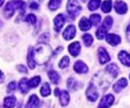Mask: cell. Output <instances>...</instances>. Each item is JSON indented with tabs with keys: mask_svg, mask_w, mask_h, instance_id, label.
Segmentation results:
<instances>
[{
	"mask_svg": "<svg viewBox=\"0 0 130 108\" xmlns=\"http://www.w3.org/2000/svg\"><path fill=\"white\" fill-rule=\"evenodd\" d=\"M2 24H2V22L0 21V27H2Z\"/></svg>",
	"mask_w": 130,
	"mask_h": 108,
	"instance_id": "7bdbcfd3",
	"label": "cell"
},
{
	"mask_svg": "<svg viewBox=\"0 0 130 108\" xmlns=\"http://www.w3.org/2000/svg\"><path fill=\"white\" fill-rule=\"evenodd\" d=\"M74 70L78 74H85V73L88 72L89 68L83 61H77L74 65Z\"/></svg>",
	"mask_w": 130,
	"mask_h": 108,
	"instance_id": "4fadbf2b",
	"label": "cell"
},
{
	"mask_svg": "<svg viewBox=\"0 0 130 108\" xmlns=\"http://www.w3.org/2000/svg\"><path fill=\"white\" fill-rule=\"evenodd\" d=\"M38 103H39V99L37 98V96L36 94H32L30 96V99H29L25 108H36L38 105Z\"/></svg>",
	"mask_w": 130,
	"mask_h": 108,
	"instance_id": "d6986e66",
	"label": "cell"
},
{
	"mask_svg": "<svg viewBox=\"0 0 130 108\" xmlns=\"http://www.w3.org/2000/svg\"><path fill=\"white\" fill-rule=\"evenodd\" d=\"M30 8L32 10H37L39 8V3L36 0H31L30 3Z\"/></svg>",
	"mask_w": 130,
	"mask_h": 108,
	"instance_id": "d590c367",
	"label": "cell"
},
{
	"mask_svg": "<svg viewBox=\"0 0 130 108\" xmlns=\"http://www.w3.org/2000/svg\"><path fill=\"white\" fill-rule=\"evenodd\" d=\"M60 104L62 105V106H65L67 105L70 102V94L67 91H62L60 93Z\"/></svg>",
	"mask_w": 130,
	"mask_h": 108,
	"instance_id": "ac0fdd59",
	"label": "cell"
},
{
	"mask_svg": "<svg viewBox=\"0 0 130 108\" xmlns=\"http://www.w3.org/2000/svg\"><path fill=\"white\" fill-rule=\"evenodd\" d=\"M82 6L76 0H69L67 3V11L70 15L71 19H75L80 14Z\"/></svg>",
	"mask_w": 130,
	"mask_h": 108,
	"instance_id": "3957f363",
	"label": "cell"
},
{
	"mask_svg": "<svg viewBox=\"0 0 130 108\" xmlns=\"http://www.w3.org/2000/svg\"><path fill=\"white\" fill-rule=\"evenodd\" d=\"M62 0H50L49 3V8L51 10H56L60 7Z\"/></svg>",
	"mask_w": 130,
	"mask_h": 108,
	"instance_id": "4dcf8cb0",
	"label": "cell"
},
{
	"mask_svg": "<svg viewBox=\"0 0 130 108\" xmlns=\"http://www.w3.org/2000/svg\"><path fill=\"white\" fill-rule=\"evenodd\" d=\"M82 1H83V2H86L87 0H82Z\"/></svg>",
	"mask_w": 130,
	"mask_h": 108,
	"instance_id": "ee69618b",
	"label": "cell"
},
{
	"mask_svg": "<svg viewBox=\"0 0 130 108\" xmlns=\"http://www.w3.org/2000/svg\"><path fill=\"white\" fill-rule=\"evenodd\" d=\"M18 10L21 15H24L25 11V3L23 0H11L6 5L4 13L6 18H10L15 13V10Z\"/></svg>",
	"mask_w": 130,
	"mask_h": 108,
	"instance_id": "7a4b0ae2",
	"label": "cell"
},
{
	"mask_svg": "<svg viewBox=\"0 0 130 108\" xmlns=\"http://www.w3.org/2000/svg\"><path fill=\"white\" fill-rule=\"evenodd\" d=\"M4 2H5V0H0V7H1V6L3 5Z\"/></svg>",
	"mask_w": 130,
	"mask_h": 108,
	"instance_id": "b9f144b4",
	"label": "cell"
},
{
	"mask_svg": "<svg viewBox=\"0 0 130 108\" xmlns=\"http://www.w3.org/2000/svg\"><path fill=\"white\" fill-rule=\"evenodd\" d=\"M27 61H28V65L30 68L34 69L36 67V62L34 60V49L32 47H30L28 51V56H27Z\"/></svg>",
	"mask_w": 130,
	"mask_h": 108,
	"instance_id": "2e32d148",
	"label": "cell"
},
{
	"mask_svg": "<svg viewBox=\"0 0 130 108\" xmlns=\"http://www.w3.org/2000/svg\"><path fill=\"white\" fill-rule=\"evenodd\" d=\"M106 71L112 76V78H116L119 74V68L117 67L116 64L111 63L106 67Z\"/></svg>",
	"mask_w": 130,
	"mask_h": 108,
	"instance_id": "9a60e30c",
	"label": "cell"
},
{
	"mask_svg": "<svg viewBox=\"0 0 130 108\" xmlns=\"http://www.w3.org/2000/svg\"><path fill=\"white\" fill-rule=\"evenodd\" d=\"M86 96H87L88 99L89 101H92V102L95 101L98 99L99 93H98L96 87L94 83H90L89 84V88H87V91H86Z\"/></svg>",
	"mask_w": 130,
	"mask_h": 108,
	"instance_id": "277c9868",
	"label": "cell"
},
{
	"mask_svg": "<svg viewBox=\"0 0 130 108\" xmlns=\"http://www.w3.org/2000/svg\"><path fill=\"white\" fill-rule=\"evenodd\" d=\"M75 27L74 25H69L65 29L64 32H63V38L65 40L69 41V40H71L73 39L75 36Z\"/></svg>",
	"mask_w": 130,
	"mask_h": 108,
	"instance_id": "9c48e42d",
	"label": "cell"
},
{
	"mask_svg": "<svg viewBox=\"0 0 130 108\" xmlns=\"http://www.w3.org/2000/svg\"><path fill=\"white\" fill-rule=\"evenodd\" d=\"M101 19H102V17H101V16L99 14H93V15L90 16L89 21L92 25L97 26L98 24H99V23L101 22Z\"/></svg>",
	"mask_w": 130,
	"mask_h": 108,
	"instance_id": "f1b7e54d",
	"label": "cell"
},
{
	"mask_svg": "<svg viewBox=\"0 0 130 108\" xmlns=\"http://www.w3.org/2000/svg\"><path fill=\"white\" fill-rule=\"evenodd\" d=\"M16 105V98L14 96L6 97L4 101V106L5 108H13Z\"/></svg>",
	"mask_w": 130,
	"mask_h": 108,
	"instance_id": "44dd1931",
	"label": "cell"
},
{
	"mask_svg": "<svg viewBox=\"0 0 130 108\" xmlns=\"http://www.w3.org/2000/svg\"><path fill=\"white\" fill-rule=\"evenodd\" d=\"M112 9V1L111 0H105L102 5V10L104 13H108Z\"/></svg>",
	"mask_w": 130,
	"mask_h": 108,
	"instance_id": "d4e9b609",
	"label": "cell"
},
{
	"mask_svg": "<svg viewBox=\"0 0 130 108\" xmlns=\"http://www.w3.org/2000/svg\"><path fill=\"white\" fill-rule=\"evenodd\" d=\"M60 89L59 88H56L55 89V95L56 96H59L60 95Z\"/></svg>",
	"mask_w": 130,
	"mask_h": 108,
	"instance_id": "ab89813d",
	"label": "cell"
},
{
	"mask_svg": "<svg viewBox=\"0 0 130 108\" xmlns=\"http://www.w3.org/2000/svg\"><path fill=\"white\" fill-rule=\"evenodd\" d=\"M62 47H59V48H58V49H56V50L55 51V53H54V55H56V54H58L60 51H62Z\"/></svg>",
	"mask_w": 130,
	"mask_h": 108,
	"instance_id": "60d3db41",
	"label": "cell"
},
{
	"mask_svg": "<svg viewBox=\"0 0 130 108\" xmlns=\"http://www.w3.org/2000/svg\"><path fill=\"white\" fill-rule=\"evenodd\" d=\"M18 70L21 73H24V74H27V73H28V70H27L26 67L24 65H18Z\"/></svg>",
	"mask_w": 130,
	"mask_h": 108,
	"instance_id": "8d00e7d4",
	"label": "cell"
},
{
	"mask_svg": "<svg viewBox=\"0 0 130 108\" xmlns=\"http://www.w3.org/2000/svg\"><path fill=\"white\" fill-rule=\"evenodd\" d=\"M115 97L112 94L105 95L102 98L99 104V108H108L114 103Z\"/></svg>",
	"mask_w": 130,
	"mask_h": 108,
	"instance_id": "5b68a950",
	"label": "cell"
},
{
	"mask_svg": "<svg viewBox=\"0 0 130 108\" xmlns=\"http://www.w3.org/2000/svg\"><path fill=\"white\" fill-rule=\"evenodd\" d=\"M70 65V58H69L67 55H65L62 58V60L60 61L59 64H58V66H59L60 68H67L68 66Z\"/></svg>",
	"mask_w": 130,
	"mask_h": 108,
	"instance_id": "1f68e13d",
	"label": "cell"
},
{
	"mask_svg": "<svg viewBox=\"0 0 130 108\" xmlns=\"http://www.w3.org/2000/svg\"><path fill=\"white\" fill-rule=\"evenodd\" d=\"M40 82H41L40 76H35V77H33L32 79H30V80H29L28 84H29V87H30V88H37V87L40 84Z\"/></svg>",
	"mask_w": 130,
	"mask_h": 108,
	"instance_id": "484cf974",
	"label": "cell"
},
{
	"mask_svg": "<svg viewBox=\"0 0 130 108\" xmlns=\"http://www.w3.org/2000/svg\"><path fill=\"white\" fill-rule=\"evenodd\" d=\"M77 86H78V82L75 80L74 78H70L68 80H67V87L70 90H76Z\"/></svg>",
	"mask_w": 130,
	"mask_h": 108,
	"instance_id": "83f0119b",
	"label": "cell"
},
{
	"mask_svg": "<svg viewBox=\"0 0 130 108\" xmlns=\"http://www.w3.org/2000/svg\"><path fill=\"white\" fill-rule=\"evenodd\" d=\"M17 88V84L15 81H11L10 83H9L8 85V93H11L13 91H15Z\"/></svg>",
	"mask_w": 130,
	"mask_h": 108,
	"instance_id": "e575fe53",
	"label": "cell"
},
{
	"mask_svg": "<svg viewBox=\"0 0 130 108\" xmlns=\"http://www.w3.org/2000/svg\"><path fill=\"white\" fill-rule=\"evenodd\" d=\"M126 36H127V41H130V24L128 25V27L127 28V31H126Z\"/></svg>",
	"mask_w": 130,
	"mask_h": 108,
	"instance_id": "74e56055",
	"label": "cell"
},
{
	"mask_svg": "<svg viewBox=\"0 0 130 108\" xmlns=\"http://www.w3.org/2000/svg\"><path fill=\"white\" fill-rule=\"evenodd\" d=\"M106 40L107 42L111 46H116L121 43V37L115 34H108L106 36Z\"/></svg>",
	"mask_w": 130,
	"mask_h": 108,
	"instance_id": "30bf717a",
	"label": "cell"
},
{
	"mask_svg": "<svg viewBox=\"0 0 130 108\" xmlns=\"http://www.w3.org/2000/svg\"><path fill=\"white\" fill-rule=\"evenodd\" d=\"M83 42H84L86 47H90V46H91V44L93 43V41H94L93 40V36H92L90 34L83 35Z\"/></svg>",
	"mask_w": 130,
	"mask_h": 108,
	"instance_id": "f546056e",
	"label": "cell"
},
{
	"mask_svg": "<svg viewBox=\"0 0 130 108\" xmlns=\"http://www.w3.org/2000/svg\"><path fill=\"white\" fill-rule=\"evenodd\" d=\"M127 86V80L125 78H121L116 83H115L113 86V89L115 93H120L123 88Z\"/></svg>",
	"mask_w": 130,
	"mask_h": 108,
	"instance_id": "7c38bea8",
	"label": "cell"
},
{
	"mask_svg": "<svg viewBox=\"0 0 130 108\" xmlns=\"http://www.w3.org/2000/svg\"><path fill=\"white\" fill-rule=\"evenodd\" d=\"M79 27H80V30L83 31L89 30L91 28V23L88 18L83 17L79 22Z\"/></svg>",
	"mask_w": 130,
	"mask_h": 108,
	"instance_id": "e0dca14e",
	"label": "cell"
},
{
	"mask_svg": "<svg viewBox=\"0 0 130 108\" xmlns=\"http://www.w3.org/2000/svg\"><path fill=\"white\" fill-rule=\"evenodd\" d=\"M115 10L118 14H125L127 11V5L125 2L117 0L115 3Z\"/></svg>",
	"mask_w": 130,
	"mask_h": 108,
	"instance_id": "ba28073f",
	"label": "cell"
},
{
	"mask_svg": "<svg viewBox=\"0 0 130 108\" xmlns=\"http://www.w3.org/2000/svg\"><path fill=\"white\" fill-rule=\"evenodd\" d=\"M101 5V0H90L89 5H88V8L89 10L93 11L99 8V6Z\"/></svg>",
	"mask_w": 130,
	"mask_h": 108,
	"instance_id": "4316f807",
	"label": "cell"
},
{
	"mask_svg": "<svg viewBox=\"0 0 130 108\" xmlns=\"http://www.w3.org/2000/svg\"><path fill=\"white\" fill-rule=\"evenodd\" d=\"M28 81L29 80L27 78H24V79H22V80H20L19 89L22 93H26L29 92V90H30V87H29Z\"/></svg>",
	"mask_w": 130,
	"mask_h": 108,
	"instance_id": "ffe728a7",
	"label": "cell"
},
{
	"mask_svg": "<svg viewBox=\"0 0 130 108\" xmlns=\"http://www.w3.org/2000/svg\"><path fill=\"white\" fill-rule=\"evenodd\" d=\"M4 80H5V75H4L3 72L0 70V83H3Z\"/></svg>",
	"mask_w": 130,
	"mask_h": 108,
	"instance_id": "f35d334b",
	"label": "cell"
},
{
	"mask_svg": "<svg viewBox=\"0 0 130 108\" xmlns=\"http://www.w3.org/2000/svg\"><path fill=\"white\" fill-rule=\"evenodd\" d=\"M48 74H49V78L50 79L52 83H54V84L58 83V81H59V80H60V75L57 72L55 71V70H50Z\"/></svg>",
	"mask_w": 130,
	"mask_h": 108,
	"instance_id": "603a6c76",
	"label": "cell"
},
{
	"mask_svg": "<svg viewBox=\"0 0 130 108\" xmlns=\"http://www.w3.org/2000/svg\"><path fill=\"white\" fill-rule=\"evenodd\" d=\"M107 30H110L111 27L113 25V18L111 17L110 16H108L105 17V19H104V22H103V24H102Z\"/></svg>",
	"mask_w": 130,
	"mask_h": 108,
	"instance_id": "d6a6232c",
	"label": "cell"
},
{
	"mask_svg": "<svg viewBox=\"0 0 130 108\" xmlns=\"http://www.w3.org/2000/svg\"><path fill=\"white\" fill-rule=\"evenodd\" d=\"M69 51L71 55L74 57L77 56L79 55L81 51V44L79 41H75V42H72L71 44L69 46Z\"/></svg>",
	"mask_w": 130,
	"mask_h": 108,
	"instance_id": "5bb4252c",
	"label": "cell"
},
{
	"mask_svg": "<svg viewBox=\"0 0 130 108\" xmlns=\"http://www.w3.org/2000/svg\"><path fill=\"white\" fill-rule=\"evenodd\" d=\"M129 78H130V75H129Z\"/></svg>",
	"mask_w": 130,
	"mask_h": 108,
	"instance_id": "f6af8a7d",
	"label": "cell"
},
{
	"mask_svg": "<svg viewBox=\"0 0 130 108\" xmlns=\"http://www.w3.org/2000/svg\"><path fill=\"white\" fill-rule=\"evenodd\" d=\"M118 58L120 60V61L124 66L130 67V55L127 52H126L124 50L121 51L118 55Z\"/></svg>",
	"mask_w": 130,
	"mask_h": 108,
	"instance_id": "8fae6325",
	"label": "cell"
},
{
	"mask_svg": "<svg viewBox=\"0 0 130 108\" xmlns=\"http://www.w3.org/2000/svg\"><path fill=\"white\" fill-rule=\"evenodd\" d=\"M25 21L30 24H35L36 23H37V17H36V16L33 15V14H30V15H28L26 16Z\"/></svg>",
	"mask_w": 130,
	"mask_h": 108,
	"instance_id": "836d02e7",
	"label": "cell"
},
{
	"mask_svg": "<svg viewBox=\"0 0 130 108\" xmlns=\"http://www.w3.org/2000/svg\"><path fill=\"white\" fill-rule=\"evenodd\" d=\"M40 93H41V94L43 97H47V96H49L50 93H51V90H50V87L49 83L48 82L43 83V85L41 88Z\"/></svg>",
	"mask_w": 130,
	"mask_h": 108,
	"instance_id": "7402d4cb",
	"label": "cell"
},
{
	"mask_svg": "<svg viewBox=\"0 0 130 108\" xmlns=\"http://www.w3.org/2000/svg\"><path fill=\"white\" fill-rule=\"evenodd\" d=\"M107 32H108V30H107L103 25H102L97 30V31H96V37H97L99 40H102V39L106 36Z\"/></svg>",
	"mask_w": 130,
	"mask_h": 108,
	"instance_id": "cb8c5ba5",
	"label": "cell"
},
{
	"mask_svg": "<svg viewBox=\"0 0 130 108\" xmlns=\"http://www.w3.org/2000/svg\"><path fill=\"white\" fill-rule=\"evenodd\" d=\"M98 57H99V61L101 64H105L108 61H110L109 55L107 52L105 48L103 47H101L98 49Z\"/></svg>",
	"mask_w": 130,
	"mask_h": 108,
	"instance_id": "8992f818",
	"label": "cell"
},
{
	"mask_svg": "<svg viewBox=\"0 0 130 108\" xmlns=\"http://www.w3.org/2000/svg\"><path fill=\"white\" fill-rule=\"evenodd\" d=\"M52 55V49L49 44L40 42L37 45L34 49V60L36 64L43 65L49 61Z\"/></svg>",
	"mask_w": 130,
	"mask_h": 108,
	"instance_id": "6da1fadb",
	"label": "cell"
},
{
	"mask_svg": "<svg viewBox=\"0 0 130 108\" xmlns=\"http://www.w3.org/2000/svg\"><path fill=\"white\" fill-rule=\"evenodd\" d=\"M65 24V16L62 14H59L54 19V25H55V30L56 32H59L62 30Z\"/></svg>",
	"mask_w": 130,
	"mask_h": 108,
	"instance_id": "52a82bcc",
	"label": "cell"
}]
</instances>
